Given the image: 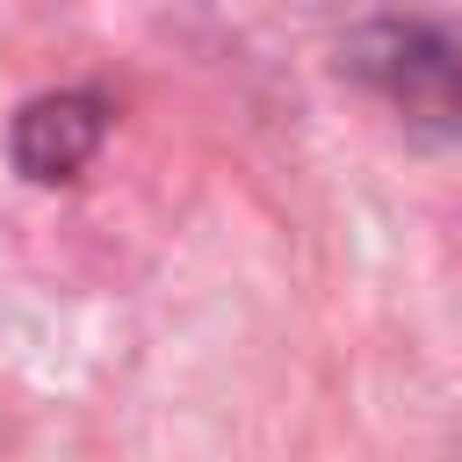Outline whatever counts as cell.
<instances>
[{"label": "cell", "instance_id": "2", "mask_svg": "<svg viewBox=\"0 0 462 462\" xmlns=\"http://www.w3.org/2000/svg\"><path fill=\"white\" fill-rule=\"evenodd\" d=\"M101 137H108V101L65 87V94L22 101V116H14V130H7V152H14V173H22V180L65 188V180L87 173V159L101 152Z\"/></svg>", "mask_w": 462, "mask_h": 462}, {"label": "cell", "instance_id": "1", "mask_svg": "<svg viewBox=\"0 0 462 462\" xmlns=\"http://www.w3.org/2000/svg\"><path fill=\"white\" fill-rule=\"evenodd\" d=\"M354 72L404 108V123L426 130H462V51L426 29V22H375L368 36H354Z\"/></svg>", "mask_w": 462, "mask_h": 462}]
</instances>
